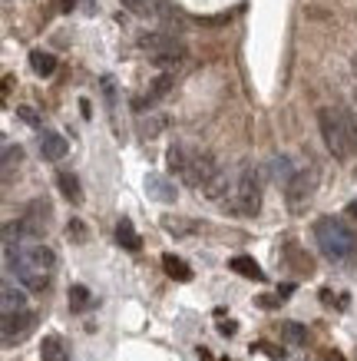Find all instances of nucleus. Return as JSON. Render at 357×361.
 Returning <instances> with one entry per match:
<instances>
[{
    "mask_svg": "<svg viewBox=\"0 0 357 361\" xmlns=\"http://www.w3.org/2000/svg\"><path fill=\"white\" fill-rule=\"evenodd\" d=\"M222 361H228V358H222Z\"/></svg>",
    "mask_w": 357,
    "mask_h": 361,
    "instance_id": "nucleus-34",
    "label": "nucleus"
},
{
    "mask_svg": "<svg viewBox=\"0 0 357 361\" xmlns=\"http://www.w3.org/2000/svg\"><path fill=\"white\" fill-rule=\"evenodd\" d=\"M314 242H318V249L325 252L331 262H351L357 255V235L347 229L341 219H334V216L318 219V226H314Z\"/></svg>",
    "mask_w": 357,
    "mask_h": 361,
    "instance_id": "nucleus-4",
    "label": "nucleus"
},
{
    "mask_svg": "<svg viewBox=\"0 0 357 361\" xmlns=\"http://www.w3.org/2000/svg\"><path fill=\"white\" fill-rule=\"evenodd\" d=\"M282 338L292 341V345H304L308 341V329L298 325V322H282Z\"/></svg>",
    "mask_w": 357,
    "mask_h": 361,
    "instance_id": "nucleus-23",
    "label": "nucleus"
},
{
    "mask_svg": "<svg viewBox=\"0 0 357 361\" xmlns=\"http://www.w3.org/2000/svg\"><path fill=\"white\" fill-rule=\"evenodd\" d=\"M66 149H70V142H66L60 133H50V130H46L44 136H40V153H44V159H50V163L63 159Z\"/></svg>",
    "mask_w": 357,
    "mask_h": 361,
    "instance_id": "nucleus-13",
    "label": "nucleus"
},
{
    "mask_svg": "<svg viewBox=\"0 0 357 361\" xmlns=\"http://www.w3.org/2000/svg\"><path fill=\"white\" fill-rule=\"evenodd\" d=\"M173 90V77L169 73H159V77L152 80V87H149V93H146V103H156L159 97H165Z\"/></svg>",
    "mask_w": 357,
    "mask_h": 361,
    "instance_id": "nucleus-24",
    "label": "nucleus"
},
{
    "mask_svg": "<svg viewBox=\"0 0 357 361\" xmlns=\"http://www.w3.org/2000/svg\"><path fill=\"white\" fill-rule=\"evenodd\" d=\"M30 66H33V73H37V77H50V73L56 70V56L46 54V50H33Z\"/></svg>",
    "mask_w": 357,
    "mask_h": 361,
    "instance_id": "nucleus-19",
    "label": "nucleus"
},
{
    "mask_svg": "<svg viewBox=\"0 0 357 361\" xmlns=\"http://www.w3.org/2000/svg\"><path fill=\"white\" fill-rule=\"evenodd\" d=\"M165 163H169V169H173L175 176H182L185 186L199 189V192H202V189H206L218 173H222V166L215 163V156L206 153V149H192V146H185V142L169 146Z\"/></svg>",
    "mask_w": 357,
    "mask_h": 361,
    "instance_id": "nucleus-1",
    "label": "nucleus"
},
{
    "mask_svg": "<svg viewBox=\"0 0 357 361\" xmlns=\"http://www.w3.org/2000/svg\"><path fill=\"white\" fill-rule=\"evenodd\" d=\"M123 7L136 17H173L169 0H123Z\"/></svg>",
    "mask_w": 357,
    "mask_h": 361,
    "instance_id": "nucleus-10",
    "label": "nucleus"
},
{
    "mask_svg": "<svg viewBox=\"0 0 357 361\" xmlns=\"http://www.w3.org/2000/svg\"><path fill=\"white\" fill-rule=\"evenodd\" d=\"M20 159H23V149L13 146V142H7V146H4V176H11V169L20 163Z\"/></svg>",
    "mask_w": 357,
    "mask_h": 361,
    "instance_id": "nucleus-25",
    "label": "nucleus"
},
{
    "mask_svg": "<svg viewBox=\"0 0 357 361\" xmlns=\"http://www.w3.org/2000/svg\"><path fill=\"white\" fill-rule=\"evenodd\" d=\"M146 192H149L156 202H175V186L159 173H149L146 176Z\"/></svg>",
    "mask_w": 357,
    "mask_h": 361,
    "instance_id": "nucleus-12",
    "label": "nucleus"
},
{
    "mask_svg": "<svg viewBox=\"0 0 357 361\" xmlns=\"http://www.w3.org/2000/svg\"><path fill=\"white\" fill-rule=\"evenodd\" d=\"M66 302H70V308H73V312H87V308L93 305V295H89L87 285H70V295H66Z\"/></svg>",
    "mask_w": 357,
    "mask_h": 361,
    "instance_id": "nucleus-20",
    "label": "nucleus"
},
{
    "mask_svg": "<svg viewBox=\"0 0 357 361\" xmlns=\"http://www.w3.org/2000/svg\"><path fill=\"white\" fill-rule=\"evenodd\" d=\"M347 212H351V216H354V219H357V199H354V202H351V206H347Z\"/></svg>",
    "mask_w": 357,
    "mask_h": 361,
    "instance_id": "nucleus-32",
    "label": "nucleus"
},
{
    "mask_svg": "<svg viewBox=\"0 0 357 361\" xmlns=\"http://www.w3.org/2000/svg\"><path fill=\"white\" fill-rule=\"evenodd\" d=\"M163 269L169 272V279H175V282H189V279H192V269H189L179 255H173V252L163 255Z\"/></svg>",
    "mask_w": 357,
    "mask_h": 361,
    "instance_id": "nucleus-16",
    "label": "nucleus"
},
{
    "mask_svg": "<svg viewBox=\"0 0 357 361\" xmlns=\"http://www.w3.org/2000/svg\"><path fill=\"white\" fill-rule=\"evenodd\" d=\"M255 348L265 351V355H268V358H275V361H282V358H284V348H275V345H268V341H258Z\"/></svg>",
    "mask_w": 357,
    "mask_h": 361,
    "instance_id": "nucleus-28",
    "label": "nucleus"
},
{
    "mask_svg": "<svg viewBox=\"0 0 357 361\" xmlns=\"http://www.w3.org/2000/svg\"><path fill=\"white\" fill-rule=\"evenodd\" d=\"M0 308H4V315L27 312V295H23V288H17L13 282H4V288H0Z\"/></svg>",
    "mask_w": 357,
    "mask_h": 361,
    "instance_id": "nucleus-11",
    "label": "nucleus"
},
{
    "mask_svg": "<svg viewBox=\"0 0 357 361\" xmlns=\"http://www.w3.org/2000/svg\"><path fill=\"white\" fill-rule=\"evenodd\" d=\"M327 361H344V355L341 351H327Z\"/></svg>",
    "mask_w": 357,
    "mask_h": 361,
    "instance_id": "nucleus-31",
    "label": "nucleus"
},
{
    "mask_svg": "<svg viewBox=\"0 0 357 361\" xmlns=\"http://www.w3.org/2000/svg\"><path fill=\"white\" fill-rule=\"evenodd\" d=\"M271 176H275V183H284V186H288L294 179L292 159H288V156H275V159H271Z\"/></svg>",
    "mask_w": 357,
    "mask_h": 361,
    "instance_id": "nucleus-21",
    "label": "nucleus"
},
{
    "mask_svg": "<svg viewBox=\"0 0 357 361\" xmlns=\"http://www.w3.org/2000/svg\"><path fill=\"white\" fill-rule=\"evenodd\" d=\"M163 130H165V120H163V116H149V120H139V133H142V136H149V140L156 136V133H163Z\"/></svg>",
    "mask_w": 357,
    "mask_h": 361,
    "instance_id": "nucleus-26",
    "label": "nucleus"
},
{
    "mask_svg": "<svg viewBox=\"0 0 357 361\" xmlns=\"http://www.w3.org/2000/svg\"><path fill=\"white\" fill-rule=\"evenodd\" d=\"M318 123H321V136H325L327 149L334 153V159H351L357 153V123L351 113L325 106L318 113Z\"/></svg>",
    "mask_w": 357,
    "mask_h": 361,
    "instance_id": "nucleus-3",
    "label": "nucleus"
},
{
    "mask_svg": "<svg viewBox=\"0 0 357 361\" xmlns=\"http://www.w3.org/2000/svg\"><path fill=\"white\" fill-rule=\"evenodd\" d=\"M33 325H37V315H33V312H13V315H4V322H0V335H4V345L11 348V345L23 341V338H27V335L33 331Z\"/></svg>",
    "mask_w": 357,
    "mask_h": 361,
    "instance_id": "nucleus-8",
    "label": "nucleus"
},
{
    "mask_svg": "<svg viewBox=\"0 0 357 361\" xmlns=\"http://www.w3.org/2000/svg\"><path fill=\"white\" fill-rule=\"evenodd\" d=\"M232 269H235L238 275H245V279H255V282H261V279H265V272H261V265L255 262V259H251V255H235V259H232Z\"/></svg>",
    "mask_w": 357,
    "mask_h": 361,
    "instance_id": "nucleus-17",
    "label": "nucleus"
},
{
    "mask_svg": "<svg viewBox=\"0 0 357 361\" xmlns=\"http://www.w3.org/2000/svg\"><path fill=\"white\" fill-rule=\"evenodd\" d=\"M218 331L228 338V335H235V331H238V325H235V322H222V325H218Z\"/></svg>",
    "mask_w": 357,
    "mask_h": 361,
    "instance_id": "nucleus-30",
    "label": "nucleus"
},
{
    "mask_svg": "<svg viewBox=\"0 0 357 361\" xmlns=\"http://www.w3.org/2000/svg\"><path fill=\"white\" fill-rule=\"evenodd\" d=\"M40 358H44V361H66V358H70V351H66L63 338H60V335H46L44 345H40Z\"/></svg>",
    "mask_w": 357,
    "mask_h": 361,
    "instance_id": "nucleus-14",
    "label": "nucleus"
},
{
    "mask_svg": "<svg viewBox=\"0 0 357 361\" xmlns=\"http://www.w3.org/2000/svg\"><path fill=\"white\" fill-rule=\"evenodd\" d=\"M314 189H318V169L314 166H308V169H298L294 173V179L284 186V199H288V209L292 212H301L308 202H311Z\"/></svg>",
    "mask_w": 357,
    "mask_h": 361,
    "instance_id": "nucleus-7",
    "label": "nucleus"
},
{
    "mask_svg": "<svg viewBox=\"0 0 357 361\" xmlns=\"http://www.w3.org/2000/svg\"><path fill=\"white\" fill-rule=\"evenodd\" d=\"M46 219H50V206H46L44 199H37V202H30V209H27V216H23V229H27V239H40L46 232Z\"/></svg>",
    "mask_w": 357,
    "mask_h": 361,
    "instance_id": "nucleus-9",
    "label": "nucleus"
},
{
    "mask_svg": "<svg viewBox=\"0 0 357 361\" xmlns=\"http://www.w3.org/2000/svg\"><path fill=\"white\" fill-rule=\"evenodd\" d=\"M56 183H60V192H63L73 206H80V202H83V189H80V179H76L73 173H60V176H56Z\"/></svg>",
    "mask_w": 357,
    "mask_h": 361,
    "instance_id": "nucleus-18",
    "label": "nucleus"
},
{
    "mask_svg": "<svg viewBox=\"0 0 357 361\" xmlns=\"http://www.w3.org/2000/svg\"><path fill=\"white\" fill-rule=\"evenodd\" d=\"M17 116H20L23 123H30V126H40V116L33 113V106H17Z\"/></svg>",
    "mask_w": 357,
    "mask_h": 361,
    "instance_id": "nucleus-27",
    "label": "nucleus"
},
{
    "mask_svg": "<svg viewBox=\"0 0 357 361\" xmlns=\"http://www.w3.org/2000/svg\"><path fill=\"white\" fill-rule=\"evenodd\" d=\"M354 70H357V60H354Z\"/></svg>",
    "mask_w": 357,
    "mask_h": 361,
    "instance_id": "nucleus-33",
    "label": "nucleus"
},
{
    "mask_svg": "<svg viewBox=\"0 0 357 361\" xmlns=\"http://www.w3.org/2000/svg\"><path fill=\"white\" fill-rule=\"evenodd\" d=\"M54 265H56V255L54 249H46L40 242L33 245H23L20 252H13L7 259V269L17 275V282L30 292H44L50 285V275H54Z\"/></svg>",
    "mask_w": 357,
    "mask_h": 361,
    "instance_id": "nucleus-2",
    "label": "nucleus"
},
{
    "mask_svg": "<svg viewBox=\"0 0 357 361\" xmlns=\"http://www.w3.org/2000/svg\"><path fill=\"white\" fill-rule=\"evenodd\" d=\"M116 239H119V245H123V249H130V252H139V249H142L139 232L132 229L130 219H119V222H116Z\"/></svg>",
    "mask_w": 357,
    "mask_h": 361,
    "instance_id": "nucleus-15",
    "label": "nucleus"
},
{
    "mask_svg": "<svg viewBox=\"0 0 357 361\" xmlns=\"http://www.w3.org/2000/svg\"><path fill=\"white\" fill-rule=\"evenodd\" d=\"M139 50L142 54H149V60L156 66H165V70H173L185 60V44L182 40H175V33L169 30H146L139 33Z\"/></svg>",
    "mask_w": 357,
    "mask_h": 361,
    "instance_id": "nucleus-5",
    "label": "nucleus"
},
{
    "mask_svg": "<svg viewBox=\"0 0 357 361\" xmlns=\"http://www.w3.org/2000/svg\"><path fill=\"white\" fill-rule=\"evenodd\" d=\"M225 192H228V173L222 169V173H218L215 179H212V183L202 189V196L212 199V202H218V199H225Z\"/></svg>",
    "mask_w": 357,
    "mask_h": 361,
    "instance_id": "nucleus-22",
    "label": "nucleus"
},
{
    "mask_svg": "<svg viewBox=\"0 0 357 361\" xmlns=\"http://www.w3.org/2000/svg\"><path fill=\"white\" fill-rule=\"evenodd\" d=\"M66 235H73V239H87V229H83V226H80V219H70V226H66Z\"/></svg>",
    "mask_w": 357,
    "mask_h": 361,
    "instance_id": "nucleus-29",
    "label": "nucleus"
},
{
    "mask_svg": "<svg viewBox=\"0 0 357 361\" xmlns=\"http://www.w3.org/2000/svg\"><path fill=\"white\" fill-rule=\"evenodd\" d=\"M228 209L238 212V216H258L261 209V173L258 166L242 163L235 179V189H232V199H228Z\"/></svg>",
    "mask_w": 357,
    "mask_h": 361,
    "instance_id": "nucleus-6",
    "label": "nucleus"
}]
</instances>
